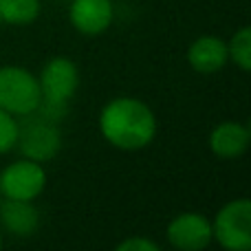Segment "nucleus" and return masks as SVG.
I'll return each instance as SVG.
<instances>
[{
    "instance_id": "obj_1",
    "label": "nucleus",
    "mask_w": 251,
    "mask_h": 251,
    "mask_svg": "<svg viewBox=\"0 0 251 251\" xmlns=\"http://www.w3.org/2000/svg\"><path fill=\"white\" fill-rule=\"evenodd\" d=\"M100 132L122 152H139L156 137V117L137 97H115L100 113Z\"/></svg>"
},
{
    "instance_id": "obj_12",
    "label": "nucleus",
    "mask_w": 251,
    "mask_h": 251,
    "mask_svg": "<svg viewBox=\"0 0 251 251\" xmlns=\"http://www.w3.org/2000/svg\"><path fill=\"white\" fill-rule=\"evenodd\" d=\"M40 0H0V20L11 26H29L40 18Z\"/></svg>"
},
{
    "instance_id": "obj_11",
    "label": "nucleus",
    "mask_w": 251,
    "mask_h": 251,
    "mask_svg": "<svg viewBox=\"0 0 251 251\" xmlns=\"http://www.w3.org/2000/svg\"><path fill=\"white\" fill-rule=\"evenodd\" d=\"M0 225L16 238H29L40 227V212L33 201H0Z\"/></svg>"
},
{
    "instance_id": "obj_17",
    "label": "nucleus",
    "mask_w": 251,
    "mask_h": 251,
    "mask_svg": "<svg viewBox=\"0 0 251 251\" xmlns=\"http://www.w3.org/2000/svg\"><path fill=\"white\" fill-rule=\"evenodd\" d=\"M0 201H2V194H0Z\"/></svg>"
},
{
    "instance_id": "obj_15",
    "label": "nucleus",
    "mask_w": 251,
    "mask_h": 251,
    "mask_svg": "<svg viewBox=\"0 0 251 251\" xmlns=\"http://www.w3.org/2000/svg\"><path fill=\"white\" fill-rule=\"evenodd\" d=\"M117 251H159V245L146 236H130L115 247Z\"/></svg>"
},
{
    "instance_id": "obj_13",
    "label": "nucleus",
    "mask_w": 251,
    "mask_h": 251,
    "mask_svg": "<svg viewBox=\"0 0 251 251\" xmlns=\"http://www.w3.org/2000/svg\"><path fill=\"white\" fill-rule=\"evenodd\" d=\"M227 55H229V62H234L243 73L251 71V29L249 26H243V29H238L231 35V40L227 42Z\"/></svg>"
},
{
    "instance_id": "obj_16",
    "label": "nucleus",
    "mask_w": 251,
    "mask_h": 251,
    "mask_svg": "<svg viewBox=\"0 0 251 251\" xmlns=\"http://www.w3.org/2000/svg\"><path fill=\"white\" fill-rule=\"evenodd\" d=\"M0 247H2V234H0Z\"/></svg>"
},
{
    "instance_id": "obj_14",
    "label": "nucleus",
    "mask_w": 251,
    "mask_h": 251,
    "mask_svg": "<svg viewBox=\"0 0 251 251\" xmlns=\"http://www.w3.org/2000/svg\"><path fill=\"white\" fill-rule=\"evenodd\" d=\"M18 134H20V124L11 113L0 108V156L9 154L11 150H16Z\"/></svg>"
},
{
    "instance_id": "obj_9",
    "label": "nucleus",
    "mask_w": 251,
    "mask_h": 251,
    "mask_svg": "<svg viewBox=\"0 0 251 251\" xmlns=\"http://www.w3.org/2000/svg\"><path fill=\"white\" fill-rule=\"evenodd\" d=\"M227 62V42L218 35H199L187 49V64L201 75L218 73Z\"/></svg>"
},
{
    "instance_id": "obj_10",
    "label": "nucleus",
    "mask_w": 251,
    "mask_h": 251,
    "mask_svg": "<svg viewBox=\"0 0 251 251\" xmlns=\"http://www.w3.org/2000/svg\"><path fill=\"white\" fill-rule=\"evenodd\" d=\"M251 141L249 126L240 122H221L209 132V150L218 159H238L245 154Z\"/></svg>"
},
{
    "instance_id": "obj_2",
    "label": "nucleus",
    "mask_w": 251,
    "mask_h": 251,
    "mask_svg": "<svg viewBox=\"0 0 251 251\" xmlns=\"http://www.w3.org/2000/svg\"><path fill=\"white\" fill-rule=\"evenodd\" d=\"M40 91H42V104L38 113L49 119H60L69 108V101L75 97L79 88V69L71 57L57 55L51 57L40 71Z\"/></svg>"
},
{
    "instance_id": "obj_6",
    "label": "nucleus",
    "mask_w": 251,
    "mask_h": 251,
    "mask_svg": "<svg viewBox=\"0 0 251 251\" xmlns=\"http://www.w3.org/2000/svg\"><path fill=\"white\" fill-rule=\"evenodd\" d=\"M47 187V170L42 163L22 156L0 172V194L13 201H35Z\"/></svg>"
},
{
    "instance_id": "obj_3",
    "label": "nucleus",
    "mask_w": 251,
    "mask_h": 251,
    "mask_svg": "<svg viewBox=\"0 0 251 251\" xmlns=\"http://www.w3.org/2000/svg\"><path fill=\"white\" fill-rule=\"evenodd\" d=\"M42 104L38 75L22 66H0V108L13 117L35 115Z\"/></svg>"
},
{
    "instance_id": "obj_8",
    "label": "nucleus",
    "mask_w": 251,
    "mask_h": 251,
    "mask_svg": "<svg viewBox=\"0 0 251 251\" xmlns=\"http://www.w3.org/2000/svg\"><path fill=\"white\" fill-rule=\"evenodd\" d=\"M115 9L110 0H73L69 7V20L82 35H101L110 29Z\"/></svg>"
},
{
    "instance_id": "obj_7",
    "label": "nucleus",
    "mask_w": 251,
    "mask_h": 251,
    "mask_svg": "<svg viewBox=\"0 0 251 251\" xmlns=\"http://www.w3.org/2000/svg\"><path fill=\"white\" fill-rule=\"evenodd\" d=\"M168 243L178 251H203L214 243L212 221L199 212H181L168 223Z\"/></svg>"
},
{
    "instance_id": "obj_4",
    "label": "nucleus",
    "mask_w": 251,
    "mask_h": 251,
    "mask_svg": "<svg viewBox=\"0 0 251 251\" xmlns=\"http://www.w3.org/2000/svg\"><path fill=\"white\" fill-rule=\"evenodd\" d=\"M212 238L227 251L251 249V203L236 199L225 203L212 221Z\"/></svg>"
},
{
    "instance_id": "obj_5",
    "label": "nucleus",
    "mask_w": 251,
    "mask_h": 251,
    "mask_svg": "<svg viewBox=\"0 0 251 251\" xmlns=\"http://www.w3.org/2000/svg\"><path fill=\"white\" fill-rule=\"evenodd\" d=\"M25 119L26 122L20 124L16 150H20L25 159L38 161V163L51 161L62 148V134L57 124L53 119L44 117L42 113H40V117L26 115Z\"/></svg>"
}]
</instances>
